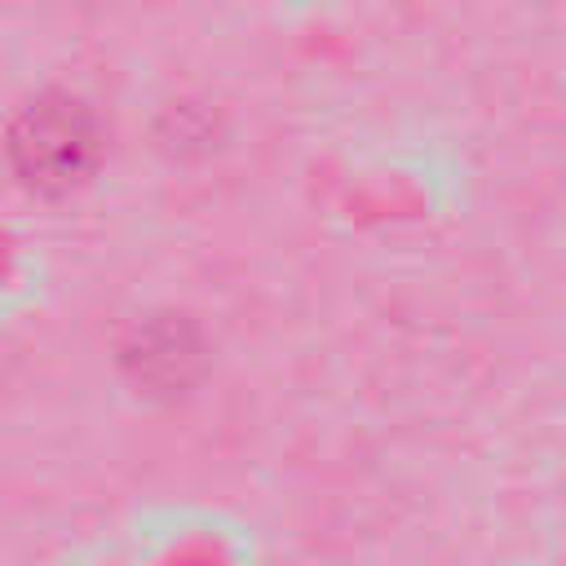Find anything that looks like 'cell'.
<instances>
[{
    "mask_svg": "<svg viewBox=\"0 0 566 566\" xmlns=\"http://www.w3.org/2000/svg\"><path fill=\"white\" fill-rule=\"evenodd\" d=\"M9 164L18 181L35 195L75 190L97 164L93 111L66 93H44L27 102L9 128Z\"/></svg>",
    "mask_w": 566,
    "mask_h": 566,
    "instance_id": "1",
    "label": "cell"
}]
</instances>
